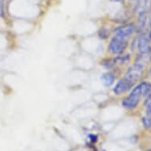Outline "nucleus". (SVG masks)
<instances>
[{
    "label": "nucleus",
    "instance_id": "20e7f679",
    "mask_svg": "<svg viewBox=\"0 0 151 151\" xmlns=\"http://www.w3.org/2000/svg\"><path fill=\"white\" fill-rule=\"evenodd\" d=\"M134 31H135V27L132 24L123 25V26H119L117 29H116V30H115V36L127 39V37H131V35L134 33Z\"/></svg>",
    "mask_w": 151,
    "mask_h": 151
},
{
    "label": "nucleus",
    "instance_id": "ddd939ff",
    "mask_svg": "<svg viewBox=\"0 0 151 151\" xmlns=\"http://www.w3.org/2000/svg\"><path fill=\"white\" fill-rule=\"evenodd\" d=\"M148 151H151V149H150V150H149Z\"/></svg>",
    "mask_w": 151,
    "mask_h": 151
},
{
    "label": "nucleus",
    "instance_id": "7ed1b4c3",
    "mask_svg": "<svg viewBox=\"0 0 151 151\" xmlns=\"http://www.w3.org/2000/svg\"><path fill=\"white\" fill-rule=\"evenodd\" d=\"M127 46L126 39L121 37H113L109 44V51L112 54H121Z\"/></svg>",
    "mask_w": 151,
    "mask_h": 151
},
{
    "label": "nucleus",
    "instance_id": "423d86ee",
    "mask_svg": "<svg viewBox=\"0 0 151 151\" xmlns=\"http://www.w3.org/2000/svg\"><path fill=\"white\" fill-rule=\"evenodd\" d=\"M138 48L142 54H149L150 52V38L146 34L142 35L138 40Z\"/></svg>",
    "mask_w": 151,
    "mask_h": 151
},
{
    "label": "nucleus",
    "instance_id": "6e6552de",
    "mask_svg": "<svg viewBox=\"0 0 151 151\" xmlns=\"http://www.w3.org/2000/svg\"><path fill=\"white\" fill-rule=\"evenodd\" d=\"M102 84L105 87H110L115 82V76L111 73H106L101 76Z\"/></svg>",
    "mask_w": 151,
    "mask_h": 151
},
{
    "label": "nucleus",
    "instance_id": "4468645a",
    "mask_svg": "<svg viewBox=\"0 0 151 151\" xmlns=\"http://www.w3.org/2000/svg\"><path fill=\"white\" fill-rule=\"evenodd\" d=\"M133 1H136V2H137V0H133Z\"/></svg>",
    "mask_w": 151,
    "mask_h": 151
},
{
    "label": "nucleus",
    "instance_id": "f03ea898",
    "mask_svg": "<svg viewBox=\"0 0 151 151\" xmlns=\"http://www.w3.org/2000/svg\"><path fill=\"white\" fill-rule=\"evenodd\" d=\"M144 71V64L142 63L139 62L136 63L134 66L128 70V71L127 72L125 78L127 79L134 84L138 80L142 77V75L143 74Z\"/></svg>",
    "mask_w": 151,
    "mask_h": 151
},
{
    "label": "nucleus",
    "instance_id": "f8f14e48",
    "mask_svg": "<svg viewBox=\"0 0 151 151\" xmlns=\"http://www.w3.org/2000/svg\"><path fill=\"white\" fill-rule=\"evenodd\" d=\"M150 76H151V69H150Z\"/></svg>",
    "mask_w": 151,
    "mask_h": 151
},
{
    "label": "nucleus",
    "instance_id": "f257e3e1",
    "mask_svg": "<svg viewBox=\"0 0 151 151\" xmlns=\"http://www.w3.org/2000/svg\"><path fill=\"white\" fill-rule=\"evenodd\" d=\"M151 91V84L149 82H142L132 89L129 96L123 101V105L125 109H134L144 97L150 94Z\"/></svg>",
    "mask_w": 151,
    "mask_h": 151
},
{
    "label": "nucleus",
    "instance_id": "9d476101",
    "mask_svg": "<svg viewBox=\"0 0 151 151\" xmlns=\"http://www.w3.org/2000/svg\"><path fill=\"white\" fill-rule=\"evenodd\" d=\"M5 0H0V16H2L3 14V6H4Z\"/></svg>",
    "mask_w": 151,
    "mask_h": 151
},
{
    "label": "nucleus",
    "instance_id": "39448f33",
    "mask_svg": "<svg viewBox=\"0 0 151 151\" xmlns=\"http://www.w3.org/2000/svg\"><path fill=\"white\" fill-rule=\"evenodd\" d=\"M133 85L134 84L130 82V81H128L126 78H122L116 85V86L114 88V93L116 95H121L123 93H125L126 92H127L131 89V87L133 86Z\"/></svg>",
    "mask_w": 151,
    "mask_h": 151
},
{
    "label": "nucleus",
    "instance_id": "9b49d317",
    "mask_svg": "<svg viewBox=\"0 0 151 151\" xmlns=\"http://www.w3.org/2000/svg\"><path fill=\"white\" fill-rule=\"evenodd\" d=\"M111 1H113V2H118V3H120V2H123L124 0H111Z\"/></svg>",
    "mask_w": 151,
    "mask_h": 151
},
{
    "label": "nucleus",
    "instance_id": "0eeeda50",
    "mask_svg": "<svg viewBox=\"0 0 151 151\" xmlns=\"http://www.w3.org/2000/svg\"><path fill=\"white\" fill-rule=\"evenodd\" d=\"M151 7V0H137L135 12L139 14H146Z\"/></svg>",
    "mask_w": 151,
    "mask_h": 151
},
{
    "label": "nucleus",
    "instance_id": "1a4fd4ad",
    "mask_svg": "<svg viewBox=\"0 0 151 151\" xmlns=\"http://www.w3.org/2000/svg\"><path fill=\"white\" fill-rule=\"evenodd\" d=\"M142 124L145 128L150 129L151 128V117L146 116L142 119Z\"/></svg>",
    "mask_w": 151,
    "mask_h": 151
}]
</instances>
